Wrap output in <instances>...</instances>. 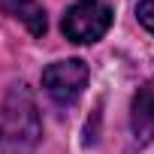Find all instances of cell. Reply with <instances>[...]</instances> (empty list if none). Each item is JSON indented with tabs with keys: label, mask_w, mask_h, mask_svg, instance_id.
<instances>
[{
	"label": "cell",
	"mask_w": 154,
	"mask_h": 154,
	"mask_svg": "<svg viewBox=\"0 0 154 154\" xmlns=\"http://www.w3.org/2000/svg\"><path fill=\"white\" fill-rule=\"evenodd\" d=\"M136 18H139V24H142L148 33H154V0H139Z\"/></svg>",
	"instance_id": "8992f818"
},
{
	"label": "cell",
	"mask_w": 154,
	"mask_h": 154,
	"mask_svg": "<svg viewBox=\"0 0 154 154\" xmlns=\"http://www.w3.org/2000/svg\"><path fill=\"white\" fill-rule=\"evenodd\" d=\"M130 124L136 139L151 142L154 139V79H148L139 94L133 97V109H130Z\"/></svg>",
	"instance_id": "277c9868"
},
{
	"label": "cell",
	"mask_w": 154,
	"mask_h": 154,
	"mask_svg": "<svg viewBox=\"0 0 154 154\" xmlns=\"http://www.w3.org/2000/svg\"><path fill=\"white\" fill-rule=\"evenodd\" d=\"M88 63L79 60V57H69V60H57L51 66L42 69V88L45 94L60 103V106H69L82 97L85 85H88Z\"/></svg>",
	"instance_id": "3957f363"
},
{
	"label": "cell",
	"mask_w": 154,
	"mask_h": 154,
	"mask_svg": "<svg viewBox=\"0 0 154 154\" xmlns=\"http://www.w3.org/2000/svg\"><path fill=\"white\" fill-rule=\"evenodd\" d=\"M0 9H3L6 15H12L15 21H21L30 36H42L48 21H45V9L39 0H0Z\"/></svg>",
	"instance_id": "5b68a950"
},
{
	"label": "cell",
	"mask_w": 154,
	"mask_h": 154,
	"mask_svg": "<svg viewBox=\"0 0 154 154\" xmlns=\"http://www.w3.org/2000/svg\"><path fill=\"white\" fill-rule=\"evenodd\" d=\"M42 139L39 106L27 85H12L0 106V148L6 154H33Z\"/></svg>",
	"instance_id": "6da1fadb"
},
{
	"label": "cell",
	"mask_w": 154,
	"mask_h": 154,
	"mask_svg": "<svg viewBox=\"0 0 154 154\" xmlns=\"http://www.w3.org/2000/svg\"><path fill=\"white\" fill-rule=\"evenodd\" d=\"M63 36L72 42H97L112 27V9L103 0H79L63 15Z\"/></svg>",
	"instance_id": "7a4b0ae2"
}]
</instances>
